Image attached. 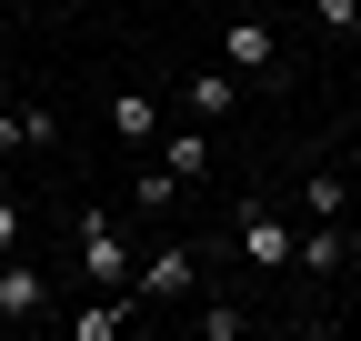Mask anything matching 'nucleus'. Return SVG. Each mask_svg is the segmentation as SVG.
Returning <instances> with one entry per match:
<instances>
[{"mask_svg": "<svg viewBox=\"0 0 361 341\" xmlns=\"http://www.w3.org/2000/svg\"><path fill=\"white\" fill-rule=\"evenodd\" d=\"M231 241H241V261H261V271H281L301 231H291V221H281V211H271V201H241V211H231Z\"/></svg>", "mask_w": 361, "mask_h": 341, "instance_id": "nucleus-1", "label": "nucleus"}, {"mask_svg": "<svg viewBox=\"0 0 361 341\" xmlns=\"http://www.w3.org/2000/svg\"><path fill=\"white\" fill-rule=\"evenodd\" d=\"M221 61H231V70H261V91H271V80H291V70H281V40H271V11H241L231 40H221Z\"/></svg>", "mask_w": 361, "mask_h": 341, "instance_id": "nucleus-2", "label": "nucleus"}, {"mask_svg": "<svg viewBox=\"0 0 361 341\" xmlns=\"http://www.w3.org/2000/svg\"><path fill=\"white\" fill-rule=\"evenodd\" d=\"M80 271L101 281V291H130V231L90 211V221H80Z\"/></svg>", "mask_w": 361, "mask_h": 341, "instance_id": "nucleus-3", "label": "nucleus"}, {"mask_svg": "<svg viewBox=\"0 0 361 341\" xmlns=\"http://www.w3.org/2000/svg\"><path fill=\"white\" fill-rule=\"evenodd\" d=\"M191 281H201V251L171 241V251H151V261L130 271V311H141V302H171V291H191Z\"/></svg>", "mask_w": 361, "mask_h": 341, "instance_id": "nucleus-4", "label": "nucleus"}, {"mask_svg": "<svg viewBox=\"0 0 361 341\" xmlns=\"http://www.w3.org/2000/svg\"><path fill=\"white\" fill-rule=\"evenodd\" d=\"M151 151H161V170H171V181H180V191H191V181H201V170H211V131H161Z\"/></svg>", "mask_w": 361, "mask_h": 341, "instance_id": "nucleus-5", "label": "nucleus"}, {"mask_svg": "<svg viewBox=\"0 0 361 341\" xmlns=\"http://www.w3.org/2000/svg\"><path fill=\"white\" fill-rule=\"evenodd\" d=\"M180 101H191V120H221V111L241 101V80H231V70H191V80H180Z\"/></svg>", "mask_w": 361, "mask_h": 341, "instance_id": "nucleus-6", "label": "nucleus"}, {"mask_svg": "<svg viewBox=\"0 0 361 341\" xmlns=\"http://www.w3.org/2000/svg\"><path fill=\"white\" fill-rule=\"evenodd\" d=\"M0 311H11V321H30V311H51V281H40L30 261H11V271H0Z\"/></svg>", "mask_w": 361, "mask_h": 341, "instance_id": "nucleus-7", "label": "nucleus"}, {"mask_svg": "<svg viewBox=\"0 0 361 341\" xmlns=\"http://www.w3.org/2000/svg\"><path fill=\"white\" fill-rule=\"evenodd\" d=\"M111 131H121V141H161V101H151V91H121V101H111Z\"/></svg>", "mask_w": 361, "mask_h": 341, "instance_id": "nucleus-8", "label": "nucleus"}, {"mask_svg": "<svg viewBox=\"0 0 361 341\" xmlns=\"http://www.w3.org/2000/svg\"><path fill=\"white\" fill-rule=\"evenodd\" d=\"M291 261H301V271H341V261H351V231H331V221H322V231H301V241H291Z\"/></svg>", "mask_w": 361, "mask_h": 341, "instance_id": "nucleus-9", "label": "nucleus"}, {"mask_svg": "<svg viewBox=\"0 0 361 341\" xmlns=\"http://www.w3.org/2000/svg\"><path fill=\"white\" fill-rule=\"evenodd\" d=\"M130 321V291H111V302H90V311H71V341H111Z\"/></svg>", "mask_w": 361, "mask_h": 341, "instance_id": "nucleus-10", "label": "nucleus"}, {"mask_svg": "<svg viewBox=\"0 0 361 341\" xmlns=\"http://www.w3.org/2000/svg\"><path fill=\"white\" fill-rule=\"evenodd\" d=\"M171 201H180V181H171V170L151 161V170H141V181H130V211H141V221H161V211H171Z\"/></svg>", "mask_w": 361, "mask_h": 341, "instance_id": "nucleus-11", "label": "nucleus"}, {"mask_svg": "<svg viewBox=\"0 0 361 341\" xmlns=\"http://www.w3.org/2000/svg\"><path fill=\"white\" fill-rule=\"evenodd\" d=\"M301 211H311V221H341V170H311V181H301Z\"/></svg>", "mask_w": 361, "mask_h": 341, "instance_id": "nucleus-12", "label": "nucleus"}, {"mask_svg": "<svg viewBox=\"0 0 361 341\" xmlns=\"http://www.w3.org/2000/svg\"><path fill=\"white\" fill-rule=\"evenodd\" d=\"M311 11H322V30H351V20H361V0H311Z\"/></svg>", "mask_w": 361, "mask_h": 341, "instance_id": "nucleus-13", "label": "nucleus"}, {"mask_svg": "<svg viewBox=\"0 0 361 341\" xmlns=\"http://www.w3.org/2000/svg\"><path fill=\"white\" fill-rule=\"evenodd\" d=\"M0 251H20V201H0Z\"/></svg>", "mask_w": 361, "mask_h": 341, "instance_id": "nucleus-14", "label": "nucleus"}, {"mask_svg": "<svg viewBox=\"0 0 361 341\" xmlns=\"http://www.w3.org/2000/svg\"><path fill=\"white\" fill-rule=\"evenodd\" d=\"M0 151H20V120H11V111H0Z\"/></svg>", "mask_w": 361, "mask_h": 341, "instance_id": "nucleus-15", "label": "nucleus"}, {"mask_svg": "<svg viewBox=\"0 0 361 341\" xmlns=\"http://www.w3.org/2000/svg\"><path fill=\"white\" fill-rule=\"evenodd\" d=\"M251 11H281V0H251Z\"/></svg>", "mask_w": 361, "mask_h": 341, "instance_id": "nucleus-16", "label": "nucleus"}]
</instances>
